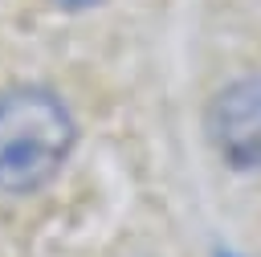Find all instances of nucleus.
<instances>
[{"mask_svg": "<svg viewBox=\"0 0 261 257\" xmlns=\"http://www.w3.org/2000/svg\"><path fill=\"white\" fill-rule=\"evenodd\" d=\"M69 147L73 118L57 94L41 86L0 94V192H37L61 171Z\"/></svg>", "mask_w": 261, "mask_h": 257, "instance_id": "obj_1", "label": "nucleus"}, {"mask_svg": "<svg viewBox=\"0 0 261 257\" xmlns=\"http://www.w3.org/2000/svg\"><path fill=\"white\" fill-rule=\"evenodd\" d=\"M208 139L237 171H261V78H237L212 98Z\"/></svg>", "mask_w": 261, "mask_h": 257, "instance_id": "obj_2", "label": "nucleus"}, {"mask_svg": "<svg viewBox=\"0 0 261 257\" xmlns=\"http://www.w3.org/2000/svg\"><path fill=\"white\" fill-rule=\"evenodd\" d=\"M61 4H90V0H61Z\"/></svg>", "mask_w": 261, "mask_h": 257, "instance_id": "obj_3", "label": "nucleus"}]
</instances>
